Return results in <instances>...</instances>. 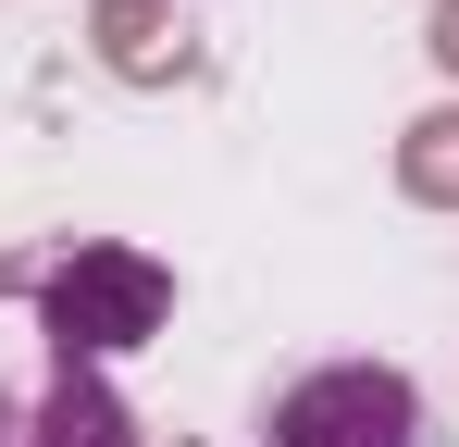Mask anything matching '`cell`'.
<instances>
[{"mask_svg":"<svg viewBox=\"0 0 459 447\" xmlns=\"http://www.w3.org/2000/svg\"><path fill=\"white\" fill-rule=\"evenodd\" d=\"M422 50H435V63L459 74V0H435V25H422Z\"/></svg>","mask_w":459,"mask_h":447,"instance_id":"obj_6","label":"cell"},{"mask_svg":"<svg viewBox=\"0 0 459 447\" xmlns=\"http://www.w3.org/2000/svg\"><path fill=\"white\" fill-rule=\"evenodd\" d=\"M25 447H137V423H125V410L63 361L50 385H38V410H25Z\"/></svg>","mask_w":459,"mask_h":447,"instance_id":"obj_4","label":"cell"},{"mask_svg":"<svg viewBox=\"0 0 459 447\" xmlns=\"http://www.w3.org/2000/svg\"><path fill=\"white\" fill-rule=\"evenodd\" d=\"M87 50L125 87H174L186 74V25H174V0H87Z\"/></svg>","mask_w":459,"mask_h":447,"instance_id":"obj_3","label":"cell"},{"mask_svg":"<svg viewBox=\"0 0 459 447\" xmlns=\"http://www.w3.org/2000/svg\"><path fill=\"white\" fill-rule=\"evenodd\" d=\"M397 187H410L422 212H459V112H422V125L397 137Z\"/></svg>","mask_w":459,"mask_h":447,"instance_id":"obj_5","label":"cell"},{"mask_svg":"<svg viewBox=\"0 0 459 447\" xmlns=\"http://www.w3.org/2000/svg\"><path fill=\"white\" fill-rule=\"evenodd\" d=\"M38 298H50V348H63V361H112V348L161 336V311H174V274H161L150 249L75 236L63 261H38Z\"/></svg>","mask_w":459,"mask_h":447,"instance_id":"obj_1","label":"cell"},{"mask_svg":"<svg viewBox=\"0 0 459 447\" xmlns=\"http://www.w3.org/2000/svg\"><path fill=\"white\" fill-rule=\"evenodd\" d=\"M273 447H422V398H410V372H385V361L299 372L273 398Z\"/></svg>","mask_w":459,"mask_h":447,"instance_id":"obj_2","label":"cell"}]
</instances>
